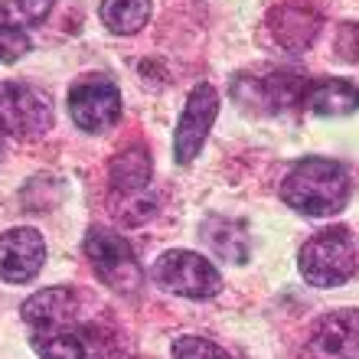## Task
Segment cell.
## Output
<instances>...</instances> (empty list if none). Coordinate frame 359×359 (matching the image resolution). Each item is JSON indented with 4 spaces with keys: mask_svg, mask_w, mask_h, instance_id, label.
<instances>
[{
    "mask_svg": "<svg viewBox=\"0 0 359 359\" xmlns=\"http://www.w3.org/2000/svg\"><path fill=\"white\" fill-rule=\"evenodd\" d=\"M281 199L304 216H337L350 199V173L340 161L304 157L281 180Z\"/></svg>",
    "mask_w": 359,
    "mask_h": 359,
    "instance_id": "cell-1",
    "label": "cell"
},
{
    "mask_svg": "<svg viewBox=\"0 0 359 359\" xmlns=\"http://www.w3.org/2000/svg\"><path fill=\"white\" fill-rule=\"evenodd\" d=\"M356 245L346 236V229H323L320 236L307 238L297 255L304 281L313 287H337L356 274Z\"/></svg>",
    "mask_w": 359,
    "mask_h": 359,
    "instance_id": "cell-2",
    "label": "cell"
},
{
    "mask_svg": "<svg viewBox=\"0 0 359 359\" xmlns=\"http://www.w3.org/2000/svg\"><path fill=\"white\" fill-rule=\"evenodd\" d=\"M82 248H86V258L92 262L95 274H98L111 291L124 294V297H131V294L141 291V281H144L141 262L134 258V248L124 236L95 226L86 232Z\"/></svg>",
    "mask_w": 359,
    "mask_h": 359,
    "instance_id": "cell-3",
    "label": "cell"
},
{
    "mask_svg": "<svg viewBox=\"0 0 359 359\" xmlns=\"http://www.w3.org/2000/svg\"><path fill=\"white\" fill-rule=\"evenodd\" d=\"M53 128V104L23 82H0V131L17 141H39Z\"/></svg>",
    "mask_w": 359,
    "mask_h": 359,
    "instance_id": "cell-4",
    "label": "cell"
},
{
    "mask_svg": "<svg viewBox=\"0 0 359 359\" xmlns=\"http://www.w3.org/2000/svg\"><path fill=\"white\" fill-rule=\"evenodd\" d=\"M151 274L163 291L180 294V297H193V301L216 297L219 287H222V278H219L216 265L209 258L196 255V252H183V248L163 252Z\"/></svg>",
    "mask_w": 359,
    "mask_h": 359,
    "instance_id": "cell-5",
    "label": "cell"
},
{
    "mask_svg": "<svg viewBox=\"0 0 359 359\" xmlns=\"http://www.w3.org/2000/svg\"><path fill=\"white\" fill-rule=\"evenodd\" d=\"M307 79L301 72H287V69H271L265 76H236L232 82V98L238 102V108L258 114H278L284 108H291L294 102H301Z\"/></svg>",
    "mask_w": 359,
    "mask_h": 359,
    "instance_id": "cell-6",
    "label": "cell"
},
{
    "mask_svg": "<svg viewBox=\"0 0 359 359\" xmlns=\"http://www.w3.org/2000/svg\"><path fill=\"white\" fill-rule=\"evenodd\" d=\"M69 114L82 131L102 134L121 118V92L111 79L86 76L69 88Z\"/></svg>",
    "mask_w": 359,
    "mask_h": 359,
    "instance_id": "cell-7",
    "label": "cell"
},
{
    "mask_svg": "<svg viewBox=\"0 0 359 359\" xmlns=\"http://www.w3.org/2000/svg\"><path fill=\"white\" fill-rule=\"evenodd\" d=\"M219 118V92L206 82H199L187 98V108L180 114L177 134H173V154L177 163H189L196 161V154L203 151V144L209 137V128Z\"/></svg>",
    "mask_w": 359,
    "mask_h": 359,
    "instance_id": "cell-8",
    "label": "cell"
},
{
    "mask_svg": "<svg viewBox=\"0 0 359 359\" xmlns=\"http://www.w3.org/2000/svg\"><path fill=\"white\" fill-rule=\"evenodd\" d=\"M301 359H359V311L323 313L307 333Z\"/></svg>",
    "mask_w": 359,
    "mask_h": 359,
    "instance_id": "cell-9",
    "label": "cell"
},
{
    "mask_svg": "<svg viewBox=\"0 0 359 359\" xmlns=\"http://www.w3.org/2000/svg\"><path fill=\"white\" fill-rule=\"evenodd\" d=\"M46 262V242L36 229H10L0 236V278L7 284H27Z\"/></svg>",
    "mask_w": 359,
    "mask_h": 359,
    "instance_id": "cell-10",
    "label": "cell"
},
{
    "mask_svg": "<svg viewBox=\"0 0 359 359\" xmlns=\"http://www.w3.org/2000/svg\"><path fill=\"white\" fill-rule=\"evenodd\" d=\"M79 294L72 287H46L23 301V320L33 333L49 330H79Z\"/></svg>",
    "mask_w": 359,
    "mask_h": 359,
    "instance_id": "cell-11",
    "label": "cell"
},
{
    "mask_svg": "<svg viewBox=\"0 0 359 359\" xmlns=\"http://www.w3.org/2000/svg\"><path fill=\"white\" fill-rule=\"evenodd\" d=\"M268 27H271L274 39L284 49L304 53L317 39V33H320V13L313 7H307V4H281V7L271 10Z\"/></svg>",
    "mask_w": 359,
    "mask_h": 359,
    "instance_id": "cell-12",
    "label": "cell"
},
{
    "mask_svg": "<svg viewBox=\"0 0 359 359\" xmlns=\"http://www.w3.org/2000/svg\"><path fill=\"white\" fill-rule=\"evenodd\" d=\"M301 102L311 114L343 118V114H353L359 108V88L353 82H343V79H323V82H313L304 88Z\"/></svg>",
    "mask_w": 359,
    "mask_h": 359,
    "instance_id": "cell-13",
    "label": "cell"
},
{
    "mask_svg": "<svg viewBox=\"0 0 359 359\" xmlns=\"http://www.w3.org/2000/svg\"><path fill=\"white\" fill-rule=\"evenodd\" d=\"M151 20V0H102V23L118 36H131Z\"/></svg>",
    "mask_w": 359,
    "mask_h": 359,
    "instance_id": "cell-14",
    "label": "cell"
},
{
    "mask_svg": "<svg viewBox=\"0 0 359 359\" xmlns=\"http://www.w3.org/2000/svg\"><path fill=\"white\" fill-rule=\"evenodd\" d=\"M203 238L209 242V248L216 255L229 258V262H245L248 258V245H245V232L238 222H229V219H209L203 226Z\"/></svg>",
    "mask_w": 359,
    "mask_h": 359,
    "instance_id": "cell-15",
    "label": "cell"
},
{
    "mask_svg": "<svg viewBox=\"0 0 359 359\" xmlns=\"http://www.w3.org/2000/svg\"><path fill=\"white\" fill-rule=\"evenodd\" d=\"M33 350L39 359H86V346L79 330H49V333H33L29 337Z\"/></svg>",
    "mask_w": 359,
    "mask_h": 359,
    "instance_id": "cell-16",
    "label": "cell"
},
{
    "mask_svg": "<svg viewBox=\"0 0 359 359\" xmlns=\"http://www.w3.org/2000/svg\"><path fill=\"white\" fill-rule=\"evenodd\" d=\"M56 0H0V23L13 29L36 27L49 17Z\"/></svg>",
    "mask_w": 359,
    "mask_h": 359,
    "instance_id": "cell-17",
    "label": "cell"
},
{
    "mask_svg": "<svg viewBox=\"0 0 359 359\" xmlns=\"http://www.w3.org/2000/svg\"><path fill=\"white\" fill-rule=\"evenodd\" d=\"M173 359H229V353L206 337H177L173 340Z\"/></svg>",
    "mask_w": 359,
    "mask_h": 359,
    "instance_id": "cell-18",
    "label": "cell"
},
{
    "mask_svg": "<svg viewBox=\"0 0 359 359\" xmlns=\"http://www.w3.org/2000/svg\"><path fill=\"white\" fill-rule=\"evenodd\" d=\"M79 337L86 346V359H131L111 340V333H98L95 327H88V330H79Z\"/></svg>",
    "mask_w": 359,
    "mask_h": 359,
    "instance_id": "cell-19",
    "label": "cell"
},
{
    "mask_svg": "<svg viewBox=\"0 0 359 359\" xmlns=\"http://www.w3.org/2000/svg\"><path fill=\"white\" fill-rule=\"evenodd\" d=\"M27 49H29L27 29H13L0 23V62H13V59L27 56Z\"/></svg>",
    "mask_w": 359,
    "mask_h": 359,
    "instance_id": "cell-20",
    "label": "cell"
},
{
    "mask_svg": "<svg viewBox=\"0 0 359 359\" xmlns=\"http://www.w3.org/2000/svg\"><path fill=\"white\" fill-rule=\"evenodd\" d=\"M0 154H4V131H0Z\"/></svg>",
    "mask_w": 359,
    "mask_h": 359,
    "instance_id": "cell-21",
    "label": "cell"
}]
</instances>
